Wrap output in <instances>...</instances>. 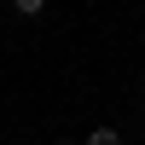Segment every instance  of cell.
<instances>
[{
    "label": "cell",
    "mask_w": 145,
    "mask_h": 145,
    "mask_svg": "<svg viewBox=\"0 0 145 145\" xmlns=\"http://www.w3.org/2000/svg\"><path fill=\"white\" fill-rule=\"evenodd\" d=\"M12 12H23V18H41V12H46V0H12Z\"/></svg>",
    "instance_id": "2"
},
{
    "label": "cell",
    "mask_w": 145,
    "mask_h": 145,
    "mask_svg": "<svg viewBox=\"0 0 145 145\" xmlns=\"http://www.w3.org/2000/svg\"><path fill=\"white\" fill-rule=\"evenodd\" d=\"M87 145H122V128H93Z\"/></svg>",
    "instance_id": "1"
},
{
    "label": "cell",
    "mask_w": 145,
    "mask_h": 145,
    "mask_svg": "<svg viewBox=\"0 0 145 145\" xmlns=\"http://www.w3.org/2000/svg\"><path fill=\"white\" fill-rule=\"evenodd\" d=\"M52 145H76V139H52Z\"/></svg>",
    "instance_id": "3"
},
{
    "label": "cell",
    "mask_w": 145,
    "mask_h": 145,
    "mask_svg": "<svg viewBox=\"0 0 145 145\" xmlns=\"http://www.w3.org/2000/svg\"><path fill=\"white\" fill-rule=\"evenodd\" d=\"M139 110H145V87H139Z\"/></svg>",
    "instance_id": "4"
}]
</instances>
